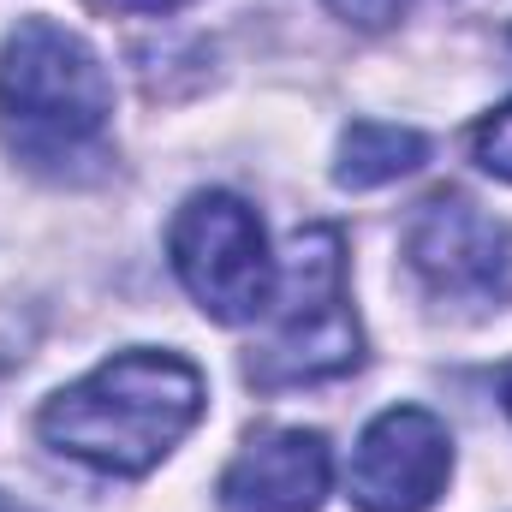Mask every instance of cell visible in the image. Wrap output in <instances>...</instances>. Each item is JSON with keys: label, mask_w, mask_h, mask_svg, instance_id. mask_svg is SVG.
Masks as SVG:
<instances>
[{"label": "cell", "mask_w": 512, "mask_h": 512, "mask_svg": "<svg viewBox=\"0 0 512 512\" xmlns=\"http://www.w3.org/2000/svg\"><path fill=\"white\" fill-rule=\"evenodd\" d=\"M167 251H173L185 292L197 298V310L227 322V328L256 322L274 304L280 274H274V256H268V239H262V221L233 191H197L173 215Z\"/></svg>", "instance_id": "cell-4"}, {"label": "cell", "mask_w": 512, "mask_h": 512, "mask_svg": "<svg viewBox=\"0 0 512 512\" xmlns=\"http://www.w3.org/2000/svg\"><path fill=\"white\" fill-rule=\"evenodd\" d=\"M108 6H126V12H173L185 0H108Z\"/></svg>", "instance_id": "cell-11"}, {"label": "cell", "mask_w": 512, "mask_h": 512, "mask_svg": "<svg viewBox=\"0 0 512 512\" xmlns=\"http://www.w3.org/2000/svg\"><path fill=\"white\" fill-rule=\"evenodd\" d=\"M334 483V453L316 429H262L221 471V512H316Z\"/></svg>", "instance_id": "cell-7"}, {"label": "cell", "mask_w": 512, "mask_h": 512, "mask_svg": "<svg viewBox=\"0 0 512 512\" xmlns=\"http://www.w3.org/2000/svg\"><path fill=\"white\" fill-rule=\"evenodd\" d=\"M471 149H477V161H483L495 179H507V185H512V102L477 120V131H471Z\"/></svg>", "instance_id": "cell-9"}, {"label": "cell", "mask_w": 512, "mask_h": 512, "mask_svg": "<svg viewBox=\"0 0 512 512\" xmlns=\"http://www.w3.org/2000/svg\"><path fill=\"white\" fill-rule=\"evenodd\" d=\"M453 477V435L423 405L382 411L352 453V507L358 512H429Z\"/></svg>", "instance_id": "cell-6"}, {"label": "cell", "mask_w": 512, "mask_h": 512, "mask_svg": "<svg viewBox=\"0 0 512 512\" xmlns=\"http://www.w3.org/2000/svg\"><path fill=\"white\" fill-rule=\"evenodd\" d=\"M411 274L447 304H507L512 298V233L471 197L441 191L405 227Z\"/></svg>", "instance_id": "cell-5"}, {"label": "cell", "mask_w": 512, "mask_h": 512, "mask_svg": "<svg viewBox=\"0 0 512 512\" xmlns=\"http://www.w3.org/2000/svg\"><path fill=\"white\" fill-rule=\"evenodd\" d=\"M346 24H358V30H387L399 12H405V0H328Z\"/></svg>", "instance_id": "cell-10"}, {"label": "cell", "mask_w": 512, "mask_h": 512, "mask_svg": "<svg viewBox=\"0 0 512 512\" xmlns=\"http://www.w3.org/2000/svg\"><path fill=\"white\" fill-rule=\"evenodd\" d=\"M280 328L256 346L245 376L256 387H304L334 382L364 364V334L346 304V251L334 227H304L286 251V274L274 280Z\"/></svg>", "instance_id": "cell-3"}, {"label": "cell", "mask_w": 512, "mask_h": 512, "mask_svg": "<svg viewBox=\"0 0 512 512\" xmlns=\"http://www.w3.org/2000/svg\"><path fill=\"white\" fill-rule=\"evenodd\" d=\"M203 417V376L179 352L131 346L96 364L84 382L60 387L36 429L54 453L84 459L108 477L155 471Z\"/></svg>", "instance_id": "cell-1"}, {"label": "cell", "mask_w": 512, "mask_h": 512, "mask_svg": "<svg viewBox=\"0 0 512 512\" xmlns=\"http://www.w3.org/2000/svg\"><path fill=\"white\" fill-rule=\"evenodd\" d=\"M114 84L96 48L48 18H18L0 48V143L36 173H84L108 149Z\"/></svg>", "instance_id": "cell-2"}, {"label": "cell", "mask_w": 512, "mask_h": 512, "mask_svg": "<svg viewBox=\"0 0 512 512\" xmlns=\"http://www.w3.org/2000/svg\"><path fill=\"white\" fill-rule=\"evenodd\" d=\"M501 399H507V411H512V364H507V376H501Z\"/></svg>", "instance_id": "cell-12"}, {"label": "cell", "mask_w": 512, "mask_h": 512, "mask_svg": "<svg viewBox=\"0 0 512 512\" xmlns=\"http://www.w3.org/2000/svg\"><path fill=\"white\" fill-rule=\"evenodd\" d=\"M429 155V143L405 126H382V120H358V126L340 137V161H334V179L346 191H376L393 185L405 173H417Z\"/></svg>", "instance_id": "cell-8"}]
</instances>
